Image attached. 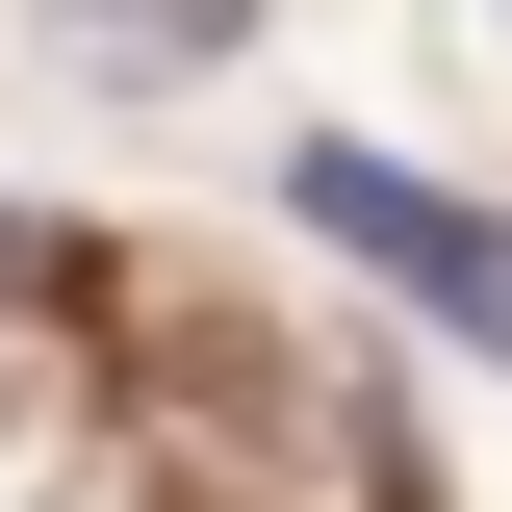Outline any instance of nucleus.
Listing matches in <instances>:
<instances>
[{
  "label": "nucleus",
  "instance_id": "1",
  "mask_svg": "<svg viewBox=\"0 0 512 512\" xmlns=\"http://www.w3.org/2000/svg\"><path fill=\"white\" fill-rule=\"evenodd\" d=\"M282 205H308V231L359 256L384 308H436L461 359H512V205H461V180H410V154H359V128H308V154H282Z\"/></svg>",
  "mask_w": 512,
  "mask_h": 512
},
{
  "label": "nucleus",
  "instance_id": "2",
  "mask_svg": "<svg viewBox=\"0 0 512 512\" xmlns=\"http://www.w3.org/2000/svg\"><path fill=\"white\" fill-rule=\"evenodd\" d=\"M231 26H256V0H77V52H103V77H154V52H231Z\"/></svg>",
  "mask_w": 512,
  "mask_h": 512
},
{
  "label": "nucleus",
  "instance_id": "3",
  "mask_svg": "<svg viewBox=\"0 0 512 512\" xmlns=\"http://www.w3.org/2000/svg\"><path fill=\"white\" fill-rule=\"evenodd\" d=\"M0 308H77V231H26V205H0Z\"/></svg>",
  "mask_w": 512,
  "mask_h": 512
},
{
  "label": "nucleus",
  "instance_id": "4",
  "mask_svg": "<svg viewBox=\"0 0 512 512\" xmlns=\"http://www.w3.org/2000/svg\"><path fill=\"white\" fill-rule=\"evenodd\" d=\"M487 26H512V0H487Z\"/></svg>",
  "mask_w": 512,
  "mask_h": 512
}]
</instances>
